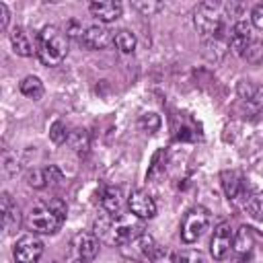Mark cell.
Listing matches in <instances>:
<instances>
[{
    "instance_id": "1",
    "label": "cell",
    "mask_w": 263,
    "mask_h": 263,
    "mask_svg": "<svg viewBox=\"0 0 263 263\" xmlns=\"http://www.w3.org/2000/svg\"><path fill=\"white\" fill-rule=\"evenodd\" d=\"M92 230L101 242L113 245V247H127L134 242L140 234H144V224L140 218L129 214H99L95 218Z\"/></svg>"
},
{
    "instance_id": "2",
    "label": "cell",
    "mask_w": 263,
    "mask_h": 263,
    "mask_svg": "<svg viewBox=\"0 0 263 263\" xmlns=\"http://www.w3.org/2000/svg\"><path fill=\"white\" fill-rule=\"evenodd\" d=\"M68 208L58 197H47L33 203L25 214V226L33 234H55L66 222Z\"/></svg>"
},
{
    "instance_id": "3",
    "label": "cell",
    "mask_w": 263,
    "mask_h": 263,
    "mask_svg": "<svg viewBox=\"0 0 263 263\" xmlns=\"http://www.w3.org/2000/svg\"><path fill=\"white\" fill-rule=\"evenodd\" d=\"M226 6L214 0L201 2L193 10V25L199 33L201 41H216V39H228L226 33Z\"/></svg>"
},
{
    "instance_id": "4",
    "label": "cell",
    "mask_w": 263,
    "mask_h": 263,
    "mask_svg": "<svg viewBox=\"0 0 263 263\" xmlns=\"http://www.w3.org/2000/svg\"><path fill=\"white\" fill-rule=\"evenodd\" d=\"M35 53L41 64L58 66L68 53V37L55 25H45L35 37Z\"/></svg>"
},
{
    "instance_id": "5",
    "label": "cell",
    "mask_w": 263,
    "mask_h": 263,
    "mask_svg": "<svg viewBox=\"0 0 263 263\" xmlns=\"http://www.w3.org/2000/svg\"><path fill=\"white\" fill-rule=\"evenodd\" d=\"M101 240L95 232H76L66 249L64 261L66 263H90L99 255Z\"/></svg>"
},
{
    "instance_id": "6",
    "label": "cell",
    "mask_w": 263,
    "mask_h": 263,
    "mask_svg": "<svg viewBox=\"0 0 263 263\" xmlns=\"http://www.w3.org/2000/svg\"><path fill=\"white\" fill-rule=\"evenodd\" d=\"M210 224H212V214H210V210H205L203 205L191 208V210L185 214L183 222H181V240L187 242V245L197 242V240L203 236V232L210 228Z\"/></svg>"
},
{
    "instance_id": "7",
    "label": "cell",
    "mask_w": 263,
    "mask_h": 263,
    "mask_svg": "<svg viewBox=\"0 0 263 263\" xmlns=\"http://www.w3.org/2000/svg\"><path fill=\"white\" fill-rule=\"evenodd\" d=\"M41 255H43V242L33 232L18 236L12 247V257L16 263H37Z\"/></svg>"
},
{
    "instance_id": "8",
    "label": "cell",
    "mask_w": 263,
    "mask_h": 263,
    "mask_svg": "<svg viewBox=\"0 0 263 263\" xmlns=\"http://www.w3.org/2000/svg\"><path fill=\"white\" fill-rule=\"evenodd\" d=\"M232 242H234V232H232L230 224L228 222H220L214 228V234H212V240H210L212 257L216 261H224L232 251Z\"/></svg>"
},
{
    "instance_id": "9",
    "label": "cell",
    "mask_w": 263,
    "mask_h": 263,
    "mask_svg": "<svg viewBox=\"0 0 263 263\" xmlns=\"http://www.w3.org/2000/svg\"><path fill=\"white\" fill-rule=\"evenodd\" d=\"M127 208L129 212L140 220H150L156 216V201L154 197L144 189H134L127 195Z\"/></svg>"
},
{
    "instance_id": "10",
    "label": "cell",
    "mask_w": 263,
    "mask_h": 263,
    "mask_svg": "<svg viewBox=\"0 0 263 263\" xmlns=\"http://www.w3.org/2000/svg\"><path fill=\"white\" fill-rule=\"evenodd\" d=\"M127 247H134V251H136V255L140 257L138 261H144V263H154V261H158V259H162L164 255H166V249L164 247H160L150 234H140L134 242H129Z\"/></svg>"
},
{
    "instance_id": "11",
    "label": "cell",
    "mask_w": 263,
    "mask_h": 263,
    "mask_svg": "<svg viewBox=\"0 0 263 263\" xmlns=\"http://www.w3.org/2000/svg\"><path fill=\"white\" fill-rule=\"evenodd\" d=\"M253 25L247 21H234L228 31V45L236 55H242L245 47L253 41Z\"/></svg>"
},
{
    "instance_id": "12",
    "label": "cell",
    "mask_w": 263,
    "mask_h": 263,
    "mask_svg": "<svg viewBox=\"0 0 263 263\" xmlns=\"http://www.w3.org/2000/svg\"><path fill=\"white\" fill-rule=\"evenodd\" d=\"M113 33L105 27V25H90V27H86V31H84V35H82V39L78 41L84 49H90V51H95V49H105L111 41H113Z\"/></svg>"
},
{
    "instance_id": "13",
    "label": "cell",
    "mask_w": 263,
    "mask_h": 263,
    "mask_svg": "<svg viewBox=\"0 0 263 263\" xmlns=\"http://www.w3.org/2000/svg\"><path fill=\"white\" fill-rule=\"evenodd\" d=\"M0 208H2V226H4V232H6V234H14V232L21 228L23 216H21L18 205L12 201L10 193L4 191V193L0 195Z\"/></svg>"
},
{
    "instance_id": "14",
    "label": "cell",
    "mask_w": 263,
    "mask_h": 263,
    "mask_svg": "<svg viewBox=\"0 0 263 263\" xmlns=\"http://www.w3.org/2000/svg\"><path fill=\"white\" fill-rule=\"evenodd\" d=\"M88 10H90V14L101 25H105V23L117 21L121 16V12H123V6L117 0H99V2H90L88 4Z\"/></svg>"
},
{
    "instance_id": "15",
    "label": "cell",
    "mask_w": 263,
    "mask_h": 263,
    "mask_svg": "<svg viewBox=\"0 0 263 263\" xmlns=\"http://www.w3.org/2000/svg\"><path fill=\"white\" fill-rule=\"evenodd\" d=\"M222 187H224V193L228 199H238L245 193V177L238 171H224Z\"/></svg>"
},
{
    "instance_id": "16",
    "label": "cell",
    "mask_w": 263,
    "mask_h": 263,
    "mask_svg": "<svg viewBox=\"0 0 263 263\" xmlns=\"http://www.w3.org/2000/svg\"><path fill=\"white\" fill-rule=\"evenodd\" d=\"M10 43H12V49H14L16 55L29 58L35 51V45H33L29 33L23 27H12V31H10Z\"/></svg>"
},
{
    "instance_id": "17",
    "label": "cell",
    "mask_w": 263,
    "mask_h": 263,
    "mask_svg": "<svg viewBox=\"0 0 263 263\" xmlns=\"http://www.w3.org/2000/svg\"><path fill=\"white\" fill-rule=\"evenodd\" d=\"M101 205H103V212H107V214H121V208H123L121 189L119 187H107L103 197H101Z\"/></svg>"
},
{
    "instance_id": "18",
    "label": "cell",
    "mask_w": 263,
    "mask_h": 263,
    "mask_svg": "<svg viewBox=\"0 0 263 263\" xmlns=\"http://www.w3.org/2000/svg\"><path fill=\"white\" fill-rule=\"evenodd\" d=\"M253 245H255V240H253V234H251V230L247 228V226H242V228H238V232L234 234V242H232V251L242 259V257H249L251 255V251H253Z\"/></svg>"
},
{
    "instance_id": "19",
    "label": "cell",
    "mask_w": 263,
    "mask_h": 263,
    "mask_svg": "<svg viewBox=\"0 0 263 263\" xmlns=\"http://www.w3.org/2000/svg\"><path fill=\"white\" fill-rule=\"evenodd\" d=\"M18 90L27 97V99H33V101H39L43 97V82L37 78V76H25L18 84Z\"/></svg>"
},
{
    "instance_id": "20",
    "label": "cell",
    "mask_w": 263,
    "mask_h": 263,
    "mask_svg": "<svg viewBox=\"0 0 263 263\" xmlns=\"http://www.w3.org/2000/svg\"><path fill=\"white\" fill-rule=\"evenodd\" d=\"M113 43L117 45V49H119L121 53H132V51L136 49L138 39H136V35H134L132 31H127V29H119V31L115 33V37H113Z\"/></svg>"
},
{
    "instance_id": "21",
    "label": "cell",
    "mask_w": 263,
    "mask_h": 263,
    "mask_svg": "<svg viewBox=\"0 0 263 263\" xmlns=\"http://www.w3.org/2000/svg\"><path fill=\"white\" fill-rule=\"evenodd\" d=\"M245 62H249V64H259V62H263V41L261 39H253L247 47H245V51H242V55H240Z\"/></svg>"
},
{
    "instance_id": "22",
    "label": "cell",
    "mask_w": 263,
    "mask_h": 263,
    "mask_svg": "<svg viewBox=\"0 0 263 263\" xmlns=\"http://www.w3.org/2000/svg\"><path fill=\"white\" fill-rule=\"evenodd\" d=\"M247 214L257 220V222H263V191L259 193H253L247 201Z\"/></svg>"
},
{
    "instance_id": "23",
    "label": "cell",
    "mask_w": 263,
    "mask_h": 263,
    "mask_svg": "<svg viewBox=\"0 0 263 263\" xmlns=\"http://www.w3.org/2000/svg\"><path fill=\"white\" fill-rule=\"evenodd\" d=\"M27 185L33 187V189H43L49 185V179H47V171L45 168H33L27 173Z\"/></svg>"
},
{
    "instance_id": "24",
    "label": "cell",
    "mask_w": 263,
    "mask_h": 263,
    "mask_svg": "<svg viewBox=\"0 0 263 263\" xmlns=\"http://www.w3.org/2000/svg\"><path fill=\"white\" fill-rule=\"evenodd\" d=\"M171 263H205L203 255L195 249H185V251H179L173 255Z\"/></svg>"
},
{
    "instance_id": "25",
    "label": "cell",
    "mask_w": 263,
    "mask_h": 263,
    "mask_svg": "<svg viewBox=\"0 0 263 263\" xmlns=\"http://www.w3.org/2000/svg\"><path fill=\"white\" fill-rule=\"evenodd\" d=\"M84 31H86V27H84V23H82V21H78V18H70V21L66 23V27H64L66 37H68V39H76V41H80V39H82Z\"/></svg>"
},
{
    "instance_id": "26",
    "label": "cell",
    "mask_w": 263,
    "mask_h": 263,
    "mask_svg": "<svg viewBox=\"0 0 263 263\" xmlns=\"http://www.w3.org/2000/svg\"><path fill=\"white\" fill-rule=\"evenodd\" d=\"M132 6H134L136 10H140L144 16H152V14H156V12H160V10L164 8L162 2H152V0H148V2L138 0V2H132Z\"/></svg>"
},
{
    "instance_id": "27",
    "label": "cell",
    "mask_w": 263,
    "mask_h": 263,
    "mask_svg": "<svg viewBox=\"0 0 263 263\" xmlns=\"http://www.w3.org/2000/svg\"><path fill=\"white\" fill-rule=\"evenodd\" d=\"M140 127H142L144 132H148V134H154V132L160 127V117H158L156 113H144V115L140 117Z\"/></svg>"
},
{
    "instance_id": "28",
    "label": "cell",
    "mask_w": 263,
    "mask_h": 263,
    "mask_svg": "<svg viewBox=\"0 0 263 263\" xmlns=\"http://www.w3.org/2000/svg\"><path fill=\"white\" fill-rule=\"evenodd\" d=\"M68 136H70V134L66 132V125H64L62 121H53V123H51V127H49V138H51L53 144H62V142H66Z\"/></svg>"
},
{
    "instance_id": "29",
    "label": "cell",
    "mask_w": 263,
    "mask_h": 263,
    "mask_svg": "<svg viewBox=\"0 0 263 263\" xmlns=\"http://www.w3.org/2000/svg\"><path fill=\"white\" fill-rule=\"evenodd\" d=\"M68 140H70V144H72L74 150H84V148L80 146V142H82L84 146H88V136H86L84 129H74V132L68 136Z\"/></svg>"
},
{
    "instance_id": "30",
    "label": "cell",
    "mask_w": 263,
    "mask_h": 263,
    "mask_svg": "<svg viewBox=\"0 0 263 263\" xmlns=\"http://www.w3.org/2000/svg\"><path fill=\"white\" fill-rule=\"evenodd\" d=\"M251 25L259 31H263V4H257L251 10Z\"/></svg>"
},
{
    "instance_id": "31",
    "label": "cell",
    "mask_w": 263,
    "mask_h": 263,
    "mask_svg": "<svg viewBox=\"0 0 263 263\" xmlns=\"http://www.w3.org/2000/svg\"><path fill=\"white\" fill-rule=\"evenodd\" d=\"M8 18H10V12H8V6L4 2H0V29L6 31L8 27Z\"/></svg>"
},
{
    "instance_id": "32",
    "label": "cell",
    "mask_w": 263,
    "mask_h": 263,
    "mask_svg": "<svg viewBox=\"0 0 263 263\" xmlns=\"http://www.w3.org/2000/svg\"><path fill=\"white\" fill-rule=\"evenodd\" d=\"M123 263H144V261H138V259H127V261H123Z\"/></svg>"
}]
</instances>
